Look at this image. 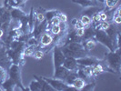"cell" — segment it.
Listing matches in <instances>:
<instances>
[{"label": "cell", "mask_w": 121, "mask_h": 91, "mask_svg": "<svg viewBox=\"0 0 121 91\" xmlns=\"http://www.w3.org/2000/svg\"><path fill=\"white\" fill-rule=\"evenodd\" d=\"M62 51L65 56H70L76 59L88 56L87 51L84 48L81 42H72L62 47Z\"/></svg>", "instance_id": "obj_1"}, {"label": "cell", "mask_w": 121, "mask_h": 91, "mask_svg": "<svg viewBox=\"0 0 121 91\" xmlns=\"http://www.w3.org/2000/svg\"><path fill=\"white\" fill-rule=\"evenodd\" d=\"M106 66L111 70L112 73H119L121 67V58H120V48H117L114 51H109L106 54Z\"/></svg>", "instance_id": "obj_2"}, {"label": "cell", "mask_w": 121, "mask_h": 91, "mask_svg": "<svg viewBox=\"0 0 121 91\" xmlns=\"http://www.w3.org/2000/svg\"><path fill=\"white\" fill-rule=\"evenodd\" d=\"M7 72H8V77L15 81V83L17 84L18 87H20L21 90H26V88L24 87L23 81L21 78V67H20V66L12 63L11 66L8 68Z\"/></svg>", "instance_id": "obj_3"}, {"label": "cell", "mask_w": 121, "mask_h": 91, "mask_svg": "<svg viewBox=\"0 0 121 91\" xmlns=\"http://www.w3.org/2000/svg\"><path fill=\"white\" fill-rule=\"evenodd\" d=\"M94 38L97 40V42L101 43L102 45L106 46L110 51H114L116 48H117L115 42L107 35V33L104 30H96Z\"/></svg>", "instance_id": "obj_4"}, {"label": "cell", "mask_w": 121, "mask_h": 91, "mask_svg": "<svg viewBox=\"0 0 121 91\" xmlns=\"http://www.w3.org/2000/svg\"><path fill=\"white\" fill-rule=\"evenodd\" d=\"M43 79H45L49 85L51 86L56 91H64V90H67V89H72L74 88L72 86H69L68 84H67L64 80H61V79L58 78H45V77H42Z\"/></svg>", "instance_id": "obj_5"}, {"label": "cell", "mask_w": 121, "mask_h": 91, "mask_svg": "<svg viewBox=\"0 0 121 91\" xmlns=\"http://www.w3.org/2000/svg\"><path fill=\"white\" fill-rule=\"evenodd\" d=\"M66 56L62 51V48L58 46H54L53 48V60H54V68L60 67L63 65Z\"/></svg>", "instance_id": "obj_6"}, {"label": "cell", "mask_w": 121, "mask_h": 91, "mask_svg": "<svg viewBox=\"0 0 121 91\" xmlns=\"http://www.w3.org/2000/svg\"><path fill=\"white\" fill-rule=\"evenodd\" d=\"M77 62L79 66L81 67H92L94 65H96L97 63H100L101 60H99L97 57H94V56H86L84 57H81V58H78Z\"/></svg>", "instance_id": "obj_7"}, {"label": "cell", "mask_w": 121, "mask_h": 91, "mask_svg": "<svg viewBox=\"0 0 121 91\" xmlns=\"http://www.w3.org/2000/svg\"><path fill=\"white\" fill-rule=\"evenodd\" d=\"M62 66H64L67 69L73 71V72H77L79 68V65L77 62V59L74 57H70V56H66Z\"/></svg>", "instance_id": "obj_8"}, {"label": "cell", "mask_w": 121, "mask_h": 91, "mask_svg": "<svg viewBox=\"0 0 121 91\" xmlns=\"http://www.w3.org/2000/svg\"><path fill=\"white\" fill-rule=\"evenodd\" d=\"M70 72H71V71L67 69L64 66H60V67L55 68V73H54L53 78L61 79V80H64V81H65V79L67 78V76L70 74Z\"/></svg>", "instance_id": "obj_9"}, {"label": "cell", "mask_w": 121, "mask_h": 91, "mask_svg": "<svg viewBox=\"0 0 121 91\" xmlns=\"http://www.w3.org/2000/svg\"><path fill=\"white\" fill-rule=\"evenodd\" d=\"M0 87H2L3 90H7V91H13L16 89V87H17V84L15 83V81L11 79L9 77L0 85Z\"/></svg>", "instance_id": "obj_10"}, {"label": "cell", "mask_w": 121, "mask_h": 91, "mask_svg": "<svg viewBox=\"0 0 121 91\" xmlns=\"http://www.w3.org/2000/svg\"><path fill=\"white\" fill-rule=\"evenodd\" d=\"M10 14L12 20H20L26 16V13L21 8H17V7H10Z\"/></svg>", "instance_id": "obj_11"}, {"label": "cell", "mask_w": 121, "mask_h": 91, "mask_svg": "<svg viewBox=\"0 0 121 91\" xmlns=\"http://www.w3.org/2000/svg\"><path fill=\"white\" fill-rule=\"evenodd\" d=\"M52 42H53V36L49 34V32L43 33L41 36L39 37V43H40V45H42L44 47L51 45Z\"/></svg>", "instance_id": "obj_12"}, {"label": "cell", "mask_w": 121, "mask_h": 91, "mask_svg": "<svg viewBox=\"0 0 121 91\" xmlns=\"http://www.w3.org/2000/svg\"><path fill=\"white\" fill-rule=\"evenodd\" d=\"M81 43H82L84 48L86 51L93 50V49L97 47V40L95 38H89V39H86V40H83Z\"/></svg>", "instance_id": "obj_13"}, {"label": "cell", "mask_w": 121, "mask_h": 91, "mask_svg": "<svg viewBox=\"0 0 121 91\" xmlns=\"http://www.w3.org/2000/svg\"><path fill=\"white\" fill-rule=\"evenodd\" d=\"M95 33H96V30H95V28L92 26H86L85 28V31H84V35L82 36L83 40H86V39H89V38H94Z\"/></svg>", "instance_id": "obj_14"}, {"label": "cell", "mask_w": 121, "mask_h": 91, "mask_svg": "<svg viewBox=\"0 0 121 91\" xmlns=\"http://www.w3.org/2000/svg\"><path fill=\"white\" fill-rule=\"evenodd\" d=\"M73 3L78 4L79 6H81L83 8H87L90 6H97V3L92 1V0H71Z\"/></svg>", "instance_id": "obj_15"}, {"label": "cell", "mask_w": 121, "mask_h": 91, "mask_svg": "<svg viewBox=\"0 0 121 91\" xmlns=\"http://www.w3.org/2000/svg\"><path fill=\"white\" fill-rule=\"evenodd\" d=\"M34 78L36 79V80H38L39 82H40V84H41V87H42V88H41V91H55V89L51 87V86L49 85L48 83L45 80V79H43L42 77H37V76H34Z\"/></svg>", "instance_id": "obj_16"}, {"label": "cell", "mask_w": 121, "mask_h": 91, "mask_svg": "<svg viewBox=\"0 0 121 91\" xmlns=\"http://www.w3.org/2000/svg\"><path fill=\"white\" fill-rule=\"evenodd\" d=\"M28 0H7V5L6 6L10 7H17V8H21L25 6V4Z\"/></svg>", "instance_id": "obj_17"}, {"label": "cell", "mask_w": 121, "mask_h": 91, "mask_svg": "<svg viewBox=\"0 0 121 91\" xmlns=\"http://www.w3.org/2000/svg\"><path fill=\"white\" fill-rule=\"evenodd\" d=\"M35 21H36V11H35L34 8L32 7L30 10V13H29V15H28V26H29V29H30L31 33L34 30Z\"/></svg>", "instance_id": "obj_18"}, {"label": "cell", "mask_w": 121, "mask_h": 91, "mask_svg": "<svg viewBox=\"0 0 121 91\" xmlns=\"http://www.w3.org/2000/svg\"><path fill=\"white\" fill-rule=\"evenodd\" d=\"M86 85V81L84 79L80 78H77L74 81L72 82V87L75 89H78V90H81L84 86Z\"/></svg>", "instance_id": "obj_19"}, {"label": "cell", "mask_w": 121, "mask_h": 91, "mask_svg": "<svg viewBox=\"0 0 121 91\" xmlns=\"http://www.w3.org/2000/svg\"><path fill=\"white\" fill-rule=\"evenodd\" d=\"M97 12H100V9H99L98 7H97L96 6H90V7L86 8L82 13H83V15L87 16V17H89L91 18V17Z\"/></svg>", "instance_id": "obj_20"}, {"label": "cell", "mask_w": 121, "mask_h": 91, "mask_svg": "<svg viewBox=\"0 0 121 91\" xmlns=\"http://www.w3.org/2000/svg\"><path fill=\"white\" fill-rule=\"evenodd\" d=\"M37 48H38V47L35 46V45H28V46H26V48L24 49V52H23L24 56H31L32 55L34 54L35 50Z\"/></svg>", "instance_id": "obj_21"}, {"label": "cell", "mask_w": 121, "mask_h": 91, "mask_svg": "<svg viewBox=\"0 0 121 91\" xmlns=\"http://www.w3.org/2000/svg\"><path fill=\"white\" fill-rule=\"evenodd\" d=\"M119 3V0H105L104 1V4L106 6V8L108 9V10H112V9H115V7Z\"/></svg>", "instance_id": "obj_22"}, {"label": "cell", "mask_w": 121, "mask_h": 91, "mask_svg": "<svg viewBox=\"0 0 121 91\" xmlns=\"http://www.w3.org/2000/svg\"><path fill=\"white\" fill-rule=\"evenodd\" d=\"M41 88H42V87H41L40 82L36 79V80H33L30 83L28 89L31 91H41Z\"/></svg>", "instance_id": "obj_23"}, {"label": "cell", "mask_w": 121, "mask_h": 91, "mask_svg": "<svg viewBox=\"0 0 121 91\" xmlns=\"http://www.w3.org/2000/svg\"><path fill=\"white\" fill-rule=\"evenodd\" d=\"M57 13H58L57 10H49V11H46V12H45V19L47 20L48 23H49V22L52 20V18L55 17H56Z\"/></svg>", "instance_id": "obj_24"}, {"label": "cell", "mask_w": 121, "mask_h": 91, "mask_svg": "<svg viewBox=\"0 0 121 91\" xmlns=\"http://www.w3.org/2000/svg\"><path fill=\"white\" fill-rule=\"evenodd\" d=\"M8 78V72L6 68L0 66V85Z\"/></svg>", "instance_id": "obj_25"}, {"label": "cell", "mask_w": 121, "mask_h": 91, "mask_svg": "<svg viewBox=\"0 0 121 91\" xmlns=\"http://www.w3.org/2000/svg\"><path fill=\"white\" fill-rule=\"evenodd\" d=\"M80 21L82 22L84 27H86V26L91 25V18L89 17H87V16H85V15H82V17L80 18Z\"/></svg>", "instance_id": "obj_26"}, {"label": "cell", "mask_w": 121, "mask_h": 91, "mask_svg": "<svg viewBox=\"0 0 121 91\" xmlns=\"http://www.w3.org/2000/svg\"><path fill=\"white\" fill-rule=\"evenodd\" d=\"M32 56H33V57H35L36 59H41V58L44 57L45 53H44V51H42V50H37V49H36L35 52H34V54L32 55Z\"/></svg>", "instance_id": "obj_27"}, {"label": "cell", "mask_w": 121, "mask_h": 91, "mask_svg": "<svg viewBox=\"0 0 121 91\" xmlns=\"http://www.w3.org/2000/svg\"><path fill=\"white\" fill-rule=\"evenodd\" d=\"M95 87H96V83L95 82H87V83H86V85L84 86V87L82 88V89H84V90H94L95 89Z\"/></svg>", "instance_id": "obj_28"}, {"label": "cell", "mask_w": 121, "mask_h": 91, "mask_svg": "<svg viewBox=\"0 0 121 91\" xmlns=\"http://www.w3.org/2000/svg\"><path fill=\"white\" fill-rule=\"evenodd\" d=\"M58 26H59L60 31L62 33H67L68 32V27H67V22H62V21H60L59 24H58Z\"/></svg>", "instance_id": "obj_29"}, {"label": "cell", "mask_w": 121, "mask_h": 91, "mask_svg": "<svg viewBox=\"0 0 121 91\" xmlns=\"http://www.w3.org/2000/svg\"><path fill=\"white\" fill-rule=\"evenodd\" d=\"M49 32H51L53 35H58L61 31H60L59 26H58V25H55V26H51Z\"/></svg>", "instance_id": "obj_30"}, {"label": "cell", "mask_w": 121, "mask_h": 91, "mask_svg": "<svg viewBox=\"0 0 121 91\" xmlns=\"http://www.w3.org/2000/svg\"><path fill=\"white\" fill-rule=\"evenodd\" d=\"M36 20L38 22H42L45 20V14L42 12H36Z\"/></svg>", "instance_id": "obj_31"}, {"label": "cell", "mask_w": 121, "mask_h": 91, "mask_svg": "<svg viewBox=\"0 0 121 91\" xmlns=\"http://www.w3.org/2000/svg\"><path fill=\"white\" fill-rule=\"evenodd\" d=\"M56 17H58V19H59L60 21H62V22H67V15H65L64 13L59 12V11H58L57 15H56Z\"/></svg>", "instance_id": "obj_32"}, {"label": "cell", "mask_w": 121, "mask_h": 91, "mask_svg": "<svg viewBox=\"0 0 121 91\" xmlns=\"http://www.w3.org/2000/svg\"><path fill=\"white\" fill-rule=\"evenodd\" d=\"M99 17H100L101 21H107V19H108V15L105 11H100L99 12Z\"/></svg>", "instance_id": "obj_33"}, {"label": "cell", "mask_w": 121, "mask_h": 91, "mask_svg": "<svg viewBox=\"0 0 121 91\" xmlns=\"http://www.w3.org/2000/svg\"><path fill=\"white\" fill-rule=\"evenodd\" d=\"M84 31H85V27H81V28H77L76 29V33L77 35L80 37H82L83 35H84Z\"/></svg>", "instance_id": "obj_34"}, {"label": "cell", "mask_w": 121, "mask_h": 91, "mask_svg": "<svg viewBox=\"0 0 121 91\" xmlns=\"http://www.w3.org/2000/svg\"><path fill=\"white\" fill-rule=\"evenodd\" d=\"M74 27H75V29L84 27V26H83V24H82V22L80 21V19H78V20H77V22H76V24H75V26H74Z\"/></svg>", "instance_id": "obj_35"}, {"label": "cell", "mask_w": 121, "mask_h": 91, "mask_svg": "<svg viewBox=\"0 0 121 91\" xmlns=\"http://www.w3.org/2000/svg\"><path fill=\"white\" fill-rule=\"evenodd\" d=\"M6 8H7V7H6V6H0V17L3 16V14H4V13L6 12Z\"/></svg>", "instance_id": "obj_36"}, {"label": "cell", "mask_w": 121, "mask_h": 91, "mask_svg": "<svg viewBox=\"0 0 121 91\" xmlns=\"http://www.w3.org/2000/svg\"><path fill=\"white\" fill-rule=\"evenodd\" d=\"M4 48H6L5 43H4V41H1V40H0V49Z\"/></svg>", "instance_id": "obj_37"}, {"label": "cell", "mask_w": 121, "mask_h": 91, "mask_svg": "<svg viewBox=\"0 0 121 91\" xmlns=\"http://www.w3.org/2000/svg\"><path fill=\"white\" fill-rule=\"evenodd\" d=\"M77 20H78L77 18H74V19H72V21H71V25H72L73 26H75V24H76V22H77Z\"/></svg>", "instance_id": "obj_38"}, {"label": "cell", "mask_w": 121, "mask_h": 91, "mask_svg": "<svg viewBox=\"0 0 121 91\" xmlns=\"http://www.w3.org/2000/svg\"><path fill=\"white\" fill-rule=\"evenodd\" d=\"M97 2H98V3H102V4H104V1H105V0H97Z\"/></svg>", "instance_id": "obj_39"}, {"label": "cell", "mask_w": 121, "mask_h": 91, "mask_svg": "<svg viewBox=\"0 0 121 91\" xmlns=\"http://www.w3.org/2000/svg\"><path fill=\"white\" fill-rule=\"evenodd\" d=\"M92 1H94V2H96V3H97V0H92Z\"/></svg>", "instance_id": "obj_40"}]
</instances>
